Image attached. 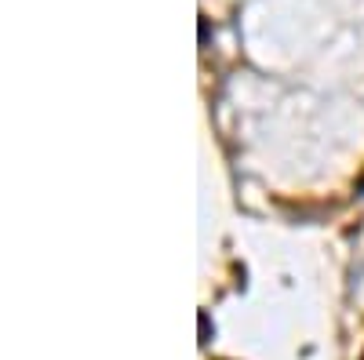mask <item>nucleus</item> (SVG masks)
Returning a JSON list of instances; mask_svg holds the SVG:
<instances>
[{"mask_svg":"<svg viewBox=\"0 0 364 360\" xmlns=\"http://www.w3.org/2000/svg\"><path fill=\"white\" fill-rule=\"evenodd\" d=\"M197 320H200V342H208V339H211V324H208V313H200Z\"/></svg>","mask_w":364,"mask_h":360,"instance_id":"nucleus-1","label":"nucleus"},{"mask_svg":"<svg viewBox=\"0 0 364 360\" xmlns=\"http://www.w3.org/2000/svg\"><path fill=\"white\" fill-rule=\"evenodd\" d=\"M357 193H364V178H360V182H357Z\"/></svg>","mask_w":364,"mask_h":360,"instance_id":"nucleus-2","label":"nucleus"}]
</instances>
